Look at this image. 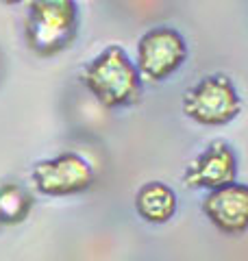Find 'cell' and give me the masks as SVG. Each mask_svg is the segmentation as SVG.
I'll return each instance as SVG.
<instances>
[{"label":"cell","instance_id":"obj_8","mask_svg":"<svg viewBox=\"0 0 248 261\" xmlns=\"http://www.w3.org/2000/svg\"><path fill=\"white\" fill-rule=\"evenodd\" d=\"M135 209L139 218L151 224H163L177 211V194L161 181H151L139 187L135 194Z\"/></svg>","mask_w":248,"mask_h":261},{"label":"cell","instance_id":"obj_4","mask_svg":"<svg viewBox=\"0 0 248 261\" xmlns=\"http://www.w3.org/2000/svg\"><path fill=\"white\" fill-rule=\"evenodd\" d=\"M187 59V42L172 27H153L137 42L135 65L144 81L161 83L170 79Z\"/></svg>","mask_w":248,"mask_h":261},{"label":"cell","instance_id":"obj_5","mask_svg":"<svg viewBox=\"0 0 248 261\" xmlns=\"http://www.w3.org/2000/svg\"><path fill=\"white\" fill-rule=\"evenodd\" d=\"M33 185L46 196H72L85 192L94 181V168L77 152H63L33 168Z\"/></svg>","mask_w":248,"mask_h":261},{"label":"cell","instance_id":"obj_1","mask_svg":"<svg viewBox=\"0 0 248 261\" xmlns=\"http://www.w3.org/2000/svg\"><path fill=\"white\" fill-rule=\"evenodd\" d=\"M24 39L37 57H55L74 44L79 35L77 0H22Z\"/></svg>","mask_w":248,"mask_h":261},{"label":"cell","instance_id":"obj_6","mask_svg":"<svg viewBox=\"0 0 248 261\" xmlns=\"http://www.w3.org/2000/svg\"><path fill=\"white\" fill-rule=\"evenodd\" d=\"M237 178V154L227 142L216 140L185 170L183 181L194 190H220Z\"/></svg>","mask_w":248,"mask_h":261},{"label":"cell","instance_id":"obj_7","mask_svg":"<svg viewBox=\"0 0 248 261\" xmlns=\"http://www.w3.org/2000/svg\"><path fill=\"white\" fill-rule=\"evenodd\" d=\"M203 211L209 222L227 235L248 231V185L231 183L205 196Z\"/></svg>","mask_w":248,"mask_h":261},{"label":"cell","instance_id":"obj_3","mask_svg":"<svg viewBox=\"0 0 248 261\" xmlns=\"http://www.w3.org/2000/svg\"><path fill=\"white\" fill-rule=\"evenodd\" d=\"M183 113L203 126H225L242 111V96L227 74L203 76L183 96Z\"/></svg>","mask_w":248,"mask_h":261},{"label":"cell","instance_id":"obj_10","mask_svg":"<svg viewBox=\"0 0 248 261\" xmlns=\"http://www.w3.org/2000/svg\"><path fill=\"white\" fill-rule=\"evenodd\" d=\"M0 3H5V5H20L22 0H0Z\"/></svg>","mask_w":248,"mask_h":261},{"label":"cell","instance_id":"obj_9","mask_svg":"<svg viewBox=\"0 0 248 261\" xmlns=\"http://www.w3.org/2000/svg\"><path fill=\"white\" fill-rule=\"evenodd\" d=\"M31 198L20 187L5 185L0 187V222H18L27 216Z\"/></svg>","mask_w":248,"mask_h":261},{"label":"cell","instance_id":"obj_2","mask_svg":"<svg viewBox=\"0 0 248 261\" xmlns=\"http://www.w3.org/2000/svg\"><path fill=\"white\" fill-rule=\"evenodd\" d=\"M81 81L103 107H129L142 96V76L122 46L111 44L81 70Z\"/></svg>","mask_w":248,"mask_h":261}]
</instances>
